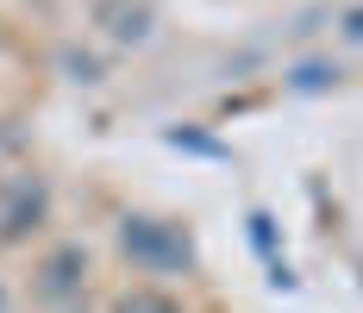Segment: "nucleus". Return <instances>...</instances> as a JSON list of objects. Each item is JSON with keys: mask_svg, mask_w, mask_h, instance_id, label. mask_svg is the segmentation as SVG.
Instances as JSON below:
<instances>
[{"mask_svg": "<svg viewBox=\"0 0 363 313\" xmlns=\"http://www.w3.org/2000/svg\"><path fill=\"white\" fill-rule=\"evenodd\" d=\"M113 313H188V307H182L176 295H163V288H125L113 301Z\"/></svg>", "mask_w": 363, "mask_h": 313, "instance_id": "5", "label": "nucleus"}, {"mask_svg": "<svg viewBox=\"0 0 363 313\" xmlns=\"http://www.w3.org/2000/svg\"><path fill=\"white\" fill-rule=\"evenodd\" d=\"M82 288H88V244H50L44 251V263H38V301H50V307H63V301H82Z\"/></svg>", "mask_w": 363, "mask_h": 313, "instance_id": "3", "label": "nucleus"}, {"mask_svg": "<svg viewBox=\"0 0 363 313\" xmlns=\"http://www.w3.org/2000/svg\"><path fill=\"white\" fill-rule=\"evenodd\" d=\"M0 313H13V301H6V282H0Z\"/></svg>", "mask_w": 363, "mask_h": 313, "instance_id": "8", "label": "nucleus"}, {"mask_svg": "<svg viewBox=\"0 0 363 313\" xmlns=\"http://www.w3.org/2000/svg\"><path fill=\"white\" fill-rule=\"evenodd\" d=\"M94 19H101L107 38H119V44H145V38H150V6H145V0H101Z\"/></svg>", "mask_w": 363, "mask_h": 313, "instance_id": "4", "label": "nucleus"}, {"mask_svg": "<svg viewBox=\"0 0 363 313\" xmlns=\"http://www.w3.org/2000/svg\"><path fill=\"white\" fill-rule=\"evenodd\" d=\"M345 38H351V44H363V6H351V13H345Z\"/></svg>", "mask_w": 363, "mask_h": 313, "instance_id": "7", "label": "nucleus"}, {"mask_svg": "<svg viewBox=\"0 0 363 313\" xmlns=\"http://www.w3.org/2000/svg\"><path fill=\"white\" fill-rule=\"evenodd\" d=\"M294 75H301V88H326L338 70H326V63H307V70H294Z\"/></svg>", "mask_w": 363, "mask_h": 313, "instance_id": "6", "label": "nucleus"}, {"mask_svg": "<svg viewBox=\"0 0 363 313\" xmlns=\"http://www.w3.org/2000/svg\"><path fill=\"white\" fill-rule=\"evenodd\" d=\"M50 219V182L38 170H13L0 175V251H19L32 244Z\"/></svg>", "mask_w": 363, "mask_h": 313, "instance_id": "2", "label": "nucleus"}, {"mask_svg": "<svg viewBox=\"0 0 363 313\" xmlns=\"http://www.w3.org/2000/svg\"><path fill=\"white\" fill-rule=\"evenodd\" d=\"M113 244H119V257L138 276H188L201 263L194 226L188 219H169V213H119Z\"/></svg>", "mask_w": 363, "mask_h": 313, "instance_id": "1", "label": "nucleus"}]
</instances>
